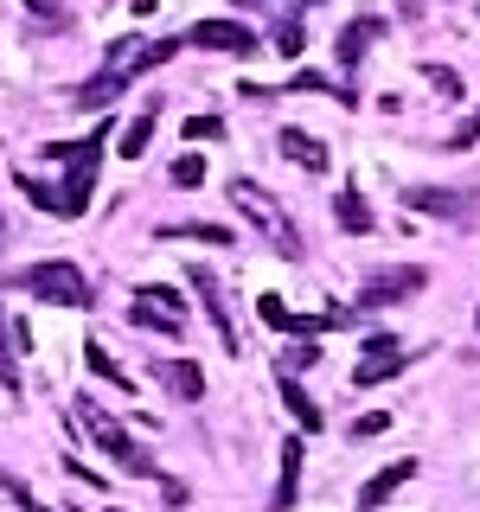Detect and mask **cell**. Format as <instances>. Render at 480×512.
Listing matches in <instances>:
<instances>
[{
    "label": "cell",
    "mask_w": 480,
    "mask_h": 512,
    "mask_svg": "<svg viewBox=\"0 0 480 512\" xmlns=\"http://www.w3.org/2000/svg\"><path fill=\"white\" fill-rule=\"evenodd\" d=\"M276 384H282V404H288V416L301 423V436H314V429L327 423V416H320V404H314L308 391H301V378H288V372H276Z\"/></svg>",
    "instance_id": "ac0fdd59"
},
{
    "label": "cell",
    "mask_w": 480,
    "mask_h": 512,
    "mask_svg": "<svg viewBox=\"0 0 480 512\" xmlns=\"http://www.w3.org/2000/svg\"><path fill=\"white\" fill-rule=\"evenodd\" d=\"M372 39H384V20H372V13H365V20H352L346 32H340V71L352 77L359 71V58H365V45Z\"/></svg>",
    "instance_id": "2e32d148"
},
{
    "label": "cell",
    "mask_w": 480,
    "mask_h": 512,
    "mask_svg": "<svg viewBox=\"0 0 480 512\" xmlns=\"http://www.w3.org/2000/svg\"><path fill=\"white\" fill-rule=\"evenodd\" d=\"M20 288H26V295H39V301H52V308H90V276L77 263H64V256L20 269Z\"/></svg>",
    "instance_id": "5b68a950"
},
{
    "label": "cell",
    "mask_w": 480,
    "mask_h": 512,
    "mask_svg": "<svg viewBox=\"0 0 480 512\" xmlns=\"http://www.w3.org/2000/svg\"><path fill=\"white\" fill-rule=\"evenodd\" d=\"M410 365V352H404V340H391V333H378V340H365V352H359V365H352V384L359 391H372V384H384V378H397Z\"/></svg>",
    "instance_id": "30bf717a"
},
{
    "label": "cell",
    "mask_w": 480,
    "mask_h": 512,
    "mask_svg": "<svg viewBox=\"0 0 480 512\" xmlns=\"http://www.w3.org/2000/svg\"><path fill=\"white\" fill-rule=\"evenodd\" d=\"M308 7H327V0H301V13H308Z\"/></svg>",
    "instance_id": "d6a6232c"
},
{
    "label": "cell",
    "mask_w": 480,
    "mask_h": 512,
    "mask_svg": "<svg viewBox=\"0 0 480 512\" xmlns=\"http://www.w3.org/2000/svg\"><path fill=\"white\" fill-rule=\"evenodd\" d=\"M154 122H160V109L148 103V109H141L135 122L122 128V148H116V154H122V160H141V154H148V141H154Z\"/></svg>",
    "instance_id": "ffe728a7"
},
{
    "label": "cell",
    "mask_w": 480,
    "mask_h": 512,
    "mask_svg": "<svg viewBox=\"0 0 480 512\" xmlns=\"http://www.w3.org/2000/svg\"><path fill=\"white\" fill-rule=\"evenodd\" d=\"M173 52H180V39H116V45H109V58H103V71H96L90 84L71 96V103L77 109H109L141 71H160Z\"/></svg>",
    "instance_id": "6da1fadb"
},
{
    "label": "cell",
    "mask_w": 480,
    "mask_h": 512,
    "mask_svg": "<svg viewBox=\"0 0 480 512\" xmlns=\"http://www.w3.org/2000/svg\"><path fill=\"white\" fill-rule=\"evenodd\" d=\"M154 378L167 384L180 404H199V397H205V372H199L192 359H160V365H154Z\"/></svg>",
    "instance_id": "5bb4252c"
},
{
    "label": "cell",
    "mask_w": 480,
    "mask_h": 512,
    "mask_svg": "<svg viewBox=\"0 0 480 512\" xmlns=\"http://www.w3.org/2000/svg\"><path fill=\"white\" fill-rule=\"evenodd\" d=\"M103 141H109V128H96L90 141H52V148H45V160H64V186H52L58 218H84L90 212L96 167H103Z\"/></svg>",
    "instance_id": "7a4b0ae2"
},
{
    "label": "cell",
    "mask_w": 480,
    "mask_h": 512,
    "mask_svg": "<svg viewBox=\"0 0 480 512\" xmlns=\"http://www.w3.org/2000/svg\"><path fill=\"white\" fill-rule=\"evenodd\" d=\"M276 455H282V480H276V493H269V512H295V493H301V455H308V448H301V436H288Z\"/></svg>",
    "instance_id": "4fadbf2b"
},
{
    "label": "cell",
    "mask_w": 480,
    "mask_h": 512,
    "mask_svg": "<svg viewBox=\"0 0 480 512\" xmlns=\"http://www.w3.org/2000/svg\"><path fill=\"white\" fill-rule=\"evenodd\" d=\"M7 493H13V506H20V512H52V506L32 500V487H26V480H13V474H7Z\"/></svg>",
    "instance_id": "f546056e"
},
{
    "label": "cell",
    "mask_w": 480,
    "mask_h": 512,
    "mask_svg": "<svg viewBox=\"0 0 480 512\" xmlns=\"http://www.w3.org/2000/svg\"><path fill=\"white\" fill-rule=\"evenodd\" d=\"M128 320L135 327H148V333H180L186 327V308H180V295L173 288H160V282H148V288H135V308H128Z\"/></svg>",
    "instance_id": "52a82bcc"
},
{
    "label": "cell",
    "mask_w": 480,
    "mask_h": 512,
    "mask_svg": "<svg viewBox=\"0 0 480 512\" xmlns=\"http://www.w3.org/2000/svg\"><path fill=\"white\" fill-rule=\"evenodd\" d=\"M301 45H308V39H301V7H295V13H282V20H276V52L282 58H301Z\"/></svg>",
    "instance_id": "603a6c76"
},
{
    "label": "cell",
    "mask_w": 480,
    "mask_h": 512,
    "mask_svg": "<svg viewBox=\"0 0 480 512\" xmlns=\"http://www.w3.org/2000/svg\"><path fill=\"white\" fill-rule=\"evenodd\" d=\"M26 13H39L45 26H58L64 20V0H26Z\"/></svg>",
    "instance_id": "4dcf8cb0"
},
{
    "label": "cell",
    "mask_w": 480,
    "mask_h": 512,
    "mask_svg": "<svg viewBox=\"0 0 480 512\" xmlns=\"http://www.w3.org/2000/svg\"><path fill=\"white\" fill-rule=\"evenodd\" d=\"M404 205H410V212H423V218H448V224L474 218V192H455V186H410Z\"/></svg>",
    "instance_id": "8fae6325"
},
{
    "label": "cell",
    "mask_w": 480,
    "mask_h": 512,
    "mask_svg": "<svg viewBox=\"0 0 480 512\" xmlns=\"http://www.w3.org/2000/svg\"><path fill=\"white\" fill-rule=\"evenodd\" d=\"M160 237H192V244L231 250V224H160Z\"/></svg>",
    "instance_id": "44dd1931"
},
{
    "label": "cell",
    "mask_w": 480,
    "mask_h": 512,
    "mask_svg": "<svg viewBox=\"0 0 480 512\" xmlns=\"http://www.w3.org/2000/svg\"><path fill=\"white\" fill-rule=\"evenodd\" d=\"M180 45H199V52H231V58H250V52H263V39L244 26V20H199L186 32Z\"/></svg>",
    "instance_id": "9c48e42d"
},
{
    "label": "cell",
    "mask_w": 480,
    "mask_h": 512,
    "mask_svg": "<svg viewBox=\"0 0 480 512\" xmlns=\"http://www.w3.org/2000/svg\"><path fill=\"white\" fill-rule=\"evenodd\" d=\"M423 77H429V90H442V96H448V103L461 96V77L448 71V64H423Z\"/></svg>",
    "instance_id": "cb8c5ba5"
},
{
    "label": "cell",
    "mask_w": 480,
    "mask_h": 512,
    "mask_svg": "<svg viewBox=\"0 0 480 512\" xmlns=\"http://www.w3.org/2000/svg\"><path fill=\"white\" fill-rule=\"evenodd\" d=\"M333 218H340V231H352V237H372V224H378L372 205L359 199V186H346L340 199H333Z\"/></svg>",
    "instance_id": "d6986e66"
},
{
    "label": "cell",
    "mask_w": 480,
    "mask_h": 512,
    "mask_svg": "<svg viewBox=\"0 0 480 512\" xmlns=\"http://www.w3.org/2000/svg\"><path fill=\"white\" fill-rule=\"evenodd\" d=\"M429 288V269L423 263H391V269H372V276L359 282V301L365 308H391V301H410Z\"/></svg>",
    "instance_id": "8992f818"
},
{
    "label": "cell",
    "mask_w": 480,
    "mask_h": 512,
    "mask_svg": "<svg viewBox=\"0 0 480 512\" xmlns=\"http://www.w3.org/2000/svg\"><path fill=\"white\" fill-rule=\"evenodd\" d=\"M218 135H224L218 116H192V122H186V141H218Z\"/></svg>",
    "instance_id": "83f0119b"
},
{
    "label": "cell",
    "mask_w": 480,
    "mask_h": 512,
    "mask_svg": "<svg viewBox=\"0 0 480 512\" xmlns=\"http://www.w3.org/2000/svg\"><path fill=\"white\" fill-rule=\"evenodd\" d=\"M77 423H84V429H90V442H96V448H103V455H109V461H116V468H122V474H141V480H160V468H154V461H148V455H141V448H135V442H128V429H122V423H116V416H109L103 404H90V397H84V404H77Z\"/></svg>",
    "instance_id": "277c9868"
},
{
    "label": "cell",
    "mask_w": 480,
    "mask_h": 512,
    "mask_svg": "<svg viewBox=\"0 0 480 512\" xmlns=\"http://www.w3.org/2000/svg\"><path fill=\"white\" fill-rule=\"evenodd\" d=\"M276 141H282V154H288V160H295V167H301V173H327V148H320V141L308 135V128H282V135H276Z\"/></svg>",
    "instance_id": "e0dca14e"
},
{
    "label": "cell",
    "mask_w": 480,
    "mask_h": 512,
    "mask_svg": "<svg viewBox=\"0 0 480 512\" xmlns=\"http://www.w3.org/2000/svg\"><path fill=\"white\" fill-rule=\"evenodd\" d=\"M256 320L263 327H276V333H295V340H308V333H327V327H346V308H327V314H295V308H282V295H263L256 301Z\"/></svg>",
    "instance_id": "ba28073f"
},
{
    "label": "cell",
    "mask_w": 480,
    "mask_h": 512,
    "mask_svg": "<svg viewBox=\"0 0 480 512\" xmlns=\"http://www.w3.org/2000/svg\"><path fill=\"white\" fill-rule=\"evenodd\" d=\"M205 180V160L199 154H180V160H173V186H199Z\"/></svg>",
    "instance_id": "d4e9b609"
},
{
    "label": "cell",
    "mask_w": 480,
    "mask_h": 512,
    "mask_svg": "<svg viewBox=\"0 0 480 512\" xmlns=\"http://www.w3.org/2000/svg\"><path fill=\"white\" fill-rule=\"evenodd\" d=\"M231 205H237V212H244V218H250L263 237H269V244H276V256L301 263V231L288 224V212H282V205L269 199V192L256 186V180H231Z\"/></svg>",
    "instance_id": "3957f363"
},
{
    "label": "cell",
    "mask_w": 480,
    "mask_h": 512,
    "mask_svg": "<svg viewBox=\"0 0 480 512\" xmlns=\"http://www.w3.org/2000/svg\"><path fill=\"white\" fill-rule=\"evenodd\" d=\"M474 141H480V109H474V116L461 122V128H455L448 141H442V148H448V154H461V148H474Z\"/></svg>",
    "instance_id": "484cf974"
},
{
    "label": "cell",
    "mask_w": 480,
    "mask_h": 512,
    "mask_svg": "<svg viewBox=\"0 0 480 512\" xmlns=\"http://www.w3.org/2000/svg\"><path fill=\"white\" fill-rule=\"evenodd\" d=\"M0 391H20V365L7 352V327H0Z\"/></svg>",
    "instance_id": "4316f807"
},
{
    "label": "cell",
    "mask_w": 480,
    "mask_h": 512,
    "mask_svg": "<svg viewBox=\"0 0 480 512\" xmlns=\"http://www.w3.org/2000/svg\"><path fill=\"white\" fill-rule=\"evenodd\" d=\"M378 429H391V416H384V410H372V416H359V423H352V442H372Z\"/></svg>",
    "instance_id": "f1b7e54d"
},
{
    "label": "cell",
    "mask_w": 480,
    "mask_h": 512,
    "mask_svg": "<svg viewBox=\"0 0 480 512\" xmlns=\"http://www.w3.org/2000/svg\"><path fill=\"white\" fill-rule=\"evenodd\" d=\"M84 365H90V372H96V378H109V384H116V391H128V372H122V365H116V359H109V352H103V346H96V340L84 346Z\"/></svg>",
    "instance_id": "7402d4cb"
},
{
    "label": "cell",
    "mask_w": 480,
    "mask_h": 512,
    "mask_svg": "<svg viewBox=\"0 0 480 512\" xmlns=\"http://www.w3.org/2000/svg\"><path fill=\"white\" fill-rule=\"evenodd\" d=\"M231 7H244V13H256V7H269V0H231Z\"/></svg>",
    "instance_id": "1f68e13d"
},
{
    "label": "cell",
    "mask_w": 480,
    "mask_h": 512,
    "mask_svg": "<svg viewBox=\"0 0 480 512\" xmlns=\"http://www.w3.org/2000/svg\"><path fill=\"white\" fill-rule=\"evenodd\" d=\"M192 288H199V295H205V314H212V327H218V346L224 352H244V346H237V327H231V308H224V288H218V276H212V269H192Z\"/></svg>",
    "instance_id": "7c38bea8"
},
{
    "label": "cell",
    "mask_w": 480,
    "mask_h": 512,
    "mask_svg": "<svg viewBox=\"0 0 480 512\" xmlns=\"http://www.w3.org/2000/svg\"><path fill=\"white\" fill-rule=\"evenodd\" d=\"M474 327H480V314H474Z\"/></svg>",
    "instance_id": "836d02e7"
},
{
    "label": "cell",
    "mask_w": 480,
    "mask_h": 512,
    "mask_svg": "<svg viewBox=\"0 0 480 512\" xmlns=\"http://www.w3.org/2000/svg\"><path fill=\"white\" fill-rule=\"evenodd\" d=\"M410 480H416V461H410V455H404V461H391L384 474H372V480H365V493H359V512H378V506L391 500L397 487H410Z\"/></svg>",
    "instance_id": "9a60e30c"
}]
</instances>
